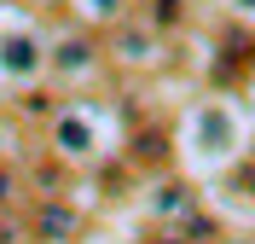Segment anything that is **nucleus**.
<instances>
[{
  "mask_svg": "<svg viewBox=\"0 0 255 244\" xmlns=\"http://www.w3.org/2000/svg\"><path fill=\"white\" fill-rule=\"evenodd\" d=\"M6 198H12V180H6V169H0V204H6Z\"/></svg>",
  "mask_w": 255,
  "mask_h": 244,
  "instance_id": "f257e3e1",
  "label": "nucleus"
},
{
  "mask_svg": "<svg viewBox=\"0 0 255 244\" xmlns=\"http://www.w3.org/2000/svg\"><path fill=\"white\" fill-rule=\"evenodd\" d=\"M0 244H6V227H0Z\"/></svg>",
  "mask_w": 255,
  "mask_h": 244,
  "instance_id": "f03ea898",
  "label": "nucleus"
}]
</instances>
